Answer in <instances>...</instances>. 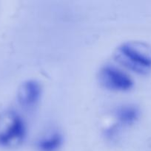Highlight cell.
I'll use <instances>...</instances> for the list:
<instances>
[{
  "mask_svg": "<svg viewBox=\"0 0 151 151\" xmlns=\"http://www.w3.org/2000/svg\"><path fill=\"white\" fill-rule=\"evenodd\" d=\"M26 136L24 120L14 111H7L0 117V143L4 145H16Z\"/></svg>",
  "mask_w": 151,
  "mask_h": 151,
  "instance_id": "2",
  "label": "cell"
},
{
  "mask_svg": "<svg viewBox=\"0 0 151 151\" xmlns=\"http://www.w3.org/2000/svg\"><path fill=\"white\" fill-rule=\"evenodd\" d=\"M116 117L123 125H129L134 123L139 116V111L133 105H124L116 110Z\"/></svg>",
  "mask_w": 151,
  "mask_h": 151,
  "instance_id": "5",
  "label": "cell"
},
{
  "mask_svg": "<svg viewBox=\"0 0 151 151\" xmlns=\"http://www.w3.org/2000/svg\"><path fill=\"white\" fill-rule=\"evenodd\" d=\"M115 57L119 63L136 73H148L151 70V47L142 41H130L118 46Z\"/></svg>",
  "mask_w": 151,
  "mask_h": 151,
  "instance_id": "1",
  "label": "cell"
},
{
  "mask_svg": "<svg viewBox=\"0 0 151 151\" xmlns=\"http://www.w3.org/2000/svg\"><path fill=\"white\" fill-rule=\"evenodd\" d=\"M41 94V87L35 80H28L22 83L18 91V100L22 107L32 109L39 101Z\"/></svg>",
  "mask_w": 151,
  "mask_h": 151,
  "instance_id": "4",
  "label": "cell"
},
{
  "mask_svg": "<svg viewBox=\"0 0 151 151\" xmlns=\"http://www.w3.org/2000/svg\"><path fill=\"white\" fill-rule=\"evenodd\" d=\"M63 137L58 131H53L42 137L38 142V147L44 151H53L60 147Z\"/></svg>",
  "mask_w": 151,
  "mask_h": 151,
  "instance_id": "6",
  "label": "cell"
},
{
  "mask_svg": "<svg viewBox=\"0 0 151 151\" xmlns=\"http://www.w3.org/2000/svg\"><path fill=\"white\" fill-rule=\"evenodd\" d=\"M99 80L105 88L112 91H127L133 86V80L126 72L110 64L101 68Z\"/></svg>",
  "mask_w": 151,
  "mask_h": 151,
  "instance_id": "3",
  "label": "cell"
}]
</instances>
